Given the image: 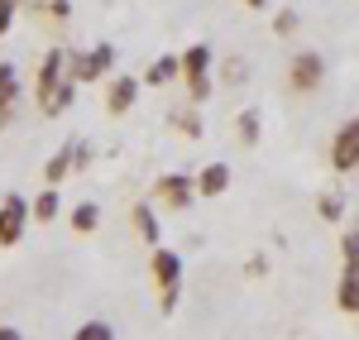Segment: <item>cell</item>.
Wrapping results in <instances>:
<instances>
[{"mask_svg":"<svg viewBox=\"0 0 359 340\" xmlns=\"http://www.w3.org/2000/svg\"><path fill=\"white\" fill-rule=\"evenodd\" d=\"M297 25H302V15H297V10H278V15H273V34H278V39L297 34Z\"/></svg>","mask_w":359,"mask_h":340,"instance_id":"obj_20","label":"cell"},{"mask_svg":"<svg viewBox=\"0 0 359 340\" xmlns=\"http://www.w3.org/2000/svg\"><path fill=\"white\" fill-rule=\"evenodd\" d=\"M154 192H158V201H168L172 211H187V206H196V177H187V172H163V177L154 182Z\"/></svg>","mask_w":359,"mask_h":340,"instance_id":"obj_6","label":"cell"},{"mask_svg":"<svg viewBox=\"0 0 359 340\" xmlns=\"http://www.w3.org/2000/svg\"><path fill=\"white\" fill-rule=\"evenodd\" d=\"M115 67V43H96L91 53H77V57H67V77H77V82H101L106 72Z\"/></svg>","mask_w":359,"mask_h":340,"instance_id":"obj_4","label":"cell"},{"mask_svg":"<svg viewBox=\"0 0 359 340\" xmlns=\"http://www.w3.org/2000/svg\"><path fill=\"white\" fill-rule=\"evenodd\" d=\"M321 82H326V57L311 53V48L292 53V62H287V91L292 96H311Z\"/></svg>","mask_w":359,"mask_h":340,"instance_id":"obj_2","label":"cell"},{"mask_svg":"<svg viewBox=\"0 0 359 340\" xmlns=\"http://www.w3.org/2000/svg\"><path fill=\"white\" fill-rule=\"evenodd\" d=\"M340 254H345V259H359V226L340 235Z\"/></svg>","mask_w":359,"mask_h":340,"instance_id":"obj_24","label":"cell"},{"mask_svg":"<svg viewBox=\"0 0 359 340\" xmlns=\"http://www.w3.org/2000/svg\"><path fill=\"white\" fill-rule=\"evenodd\" d=\"M221 192H230V168L225 163H206V168L196 172V197H221Z\"/></svg>","mask_w":359,"mask_h":340,"instance_id":"obj_11","label":"cell"},{"mask_svg":"<svg viewBox=\"0 0 359 340\" xmlns=\"http://www.w3.org/2000/svg\"><path fill=\"white\" fill-rule=\"evenodd\" d=\"M130 221H135V230H139L144 245H158V240H163V235H158V216H154L149 201H135V206H130Z\"/></svg>","mask_w":359,"mask_h":340,"instance_id":"obj_13","label":"cell"},{"mask_svg":"<svg viewBox=\"0 0 359 340\" xmlns=\"http://www.w3.org/2000/svg\"><path fill=\"white\" fill-rule=\"evenodd\" d=\"M331 168L335 172H355L359 168V120H345L331 140Z\"/></svg>","mask_w":359,"mask_h":340,"instance_id":"obj_5","label":"cell"},{"mask_svg":"<svg viewBox=\"0 0 359 340\" xmlns=\"http://www.w3.org/2000/svg\"><path fill=\"white\" fill-rule=\"evenodd\" d=\"M172 77H182V57L163 53V57H154V62H149V72H144V86H163V82H172Z\"/></svg>","mask_w":359,"mask_h":340,"instance_id":"obj_14","label":"cell"},{"mask_svg":"<svg viewBox=\"0 0 359 340\" xmlns=\"http://www.w3.org/2000/svg\"><path fill=\"white\" fill-rule=\"evenodd\" d=\"M48 5H53V15H57V20H67V15H72V5H67V0H48Z\"/></svg>","mask_w":359,"mask_h":340,"instance_id":"obj_29","label":"cell"},{"mask_svg":"<svg viewBox=\"0 0 359 340\" xmlns=\"http://www.w3.org/2000/svg\"><path fill=\"white\" fill-rule=\"evenodd\" d=\"M335 307L345 316H359V259H345V273L335 283Z\"/></svg>","mask_w":359,"mask_h":340,"instance_id":"obj_9","label":"cell"},{"mask_svg":"<svg viewBox=\"0 0 359 340\" xmlns=\"http://www.w3.org/2000/svg\"><path fill=\"white\" fill-rule=\"evenodd\" d=\"M67 77V48H48L43 53V62H39V82H34V91H39V106L53 96V86Z\"/></svg>","mask_w":359,"mask_h":340,"instance_id":"obj_7","label":"cell"},{"mask_svg":"<svg viewBox=\"0 0 359 340\" xmlns=\"http://www.w3.org/2000/svg\"><path fill=\"white\" fill-rule=\"evenodd\" d=\"M316 211H321V221H340V216H345V197H321Z\"/></svg>","mask_w":359,"mask_h":340,"instance_id":"obj_21","label":"cell"},{"mask_svg":"<svg viewBox=\"0 0 359 340\" xmlns=\"http://www.w3.org/2000/svg\"><path fill=\"white\" fill-rule=\"evenodd\" d=\"M177 130H182L187 140H201V120H196L192 111H182V115H177Z\"/></svg>","mask_w":359,"mask_h":340,"instance_id":"obj_23","label":"cell"},{"mask_svg":"<svg viewBox=\"0 0 359 340\" xmlns=\"http://www.w3.org/2000/svg\"><path fill=\"white\" fill-rule=\"evenodd\" d=\"M29 221H34V206H29V197L10 192V197L0 201V245H5V250H10V245H20Z\"/></svg>","mask_w":359,"mask_h":340,"instance_id":"obj_3","label":"cell"},{"mask_svg":"<svg viewBox=\"0 0 359 340\" xmlns=\"http://www.w3.org/2000/svg\"><path fill=\"white\" fill-rule=\"evenodd\" d=\"M115 331L106 326V321H86V326H77V340H111Z\"/></svg>","mask_w":359,"mask_h":340,"instance_id":"obj_22","label":"cell"},{"mask_svg":"<svg viewBox=\"0 0 359 340\" xmlns=\"http://www.w3.org/2000/svg\"><path fill=\"white\" fill-rule=\"evenodd\" d=\"M67 149H72V168H86V163H91V149H86L82 140H77V144H67Z\"/></svg>","mask_w":359,"mask_h":340,"instance_id":"obj_27","label":"cell"},{"mask_svg":"<svg viewBox=\"0 0 359 340\" xmlns=\"http://www.w3.org/2000/svg\"><path fill=\"white\" fill-rule=\"evenodd\" d=\"M158 307H163V316L177 312V287H158Z\"/></svg>","mask_w":359,"mask_h":340,"instance_id":"obj_26","label":"cell"},{"mask_svg":"<svg viewBox=\"0 0 359 340\" xmlns=\"http://www.w3.org/2000/svg\"><path fill=\"white\" fill-rule=\"evenodd\" d=\"M225 77H230V82H240V77H249V67H245V62H240V57H235V62L225 67Z\"/></svg>","mask_w":359,"mask_h":340,"instance_id":"obj_28","label":"cell"},{"mask_svg":"<svg viewBox=\"0 0 359 340\" xmlns=\"http://www.w3.org/2000/svg\"><path fill=\"white\" fill-rule=\"evenodd\" d=\"M139 86H144V82H135V77H115L111 91H106V111H111V115H125L139 101Z\"/></svg>","mask_w":359,"mask_h":340,"instance_id":"obj_12","label":"cell"},{"mask_svg":"<svg viewBox=\"0 0 359 340\" xmlns=\"http://www.w3.org/2000/svg\"><path fill=\"white\" fill-rule=\"evenodd\" d=\"M67 172H72V149H62V154H53V158L43 163V182H53V187H57Z\"/></svg>","mask_w":359,"mask_h":340,"instance_id":"obj_18","label":"cell"},{"mask_svg":"<svg viewBox=\"0 0 359 340\" xmlns=\"http://www.w3.org/2000/svg\"><path fill=\"white\" fill-rule=\"evenodd\" d=\"M96 226H101V206H96V201H77V211H72V230H77V235H91Z\"/></svg>","mask_w":359,"mask_h":340,"instance_id":"obj_17","label":"cell"},{"mask_svg":"<svg viewBox=\"0 0 359 340\" xmlns=\"http://www.w3.org/2000/svg\"><path fill=\"white\" fill-rule=\"evenodd\" d=\"M15 29V0H0V39Z\"/></svg>","mask_w":359,"mask_h":340,"instance_id":"obj_25","label":"cell"},{"mask_svg":"<svg viewBox=\"0 0 359 340\" xmlns=\"http://www.w3.org/2000/svg\"><path fill=\"white\" fill-rule=\"evenodd\" d=\"M245 5H249V10H264V5H269V0H245Z\"/></svg>","mask_w":359,"mask_h":340,"instance_id":"obj_31","label":"cell"},{"mask_svg":"<svg viewBox=\"0 0 359 340\" xmlns=\"http://www.w3.org/2000/svg\"><path fill=\"white\" fill-rule=\"evenodd\" d=\"M235 135H240V144H245V149H254V144H259V135H264V130H259V111H245V115H240V120H235Z\"/></svg>","mask_w":359,"mask_h":340,"instance_id":"obj_19","label":"cell"},{"mask_svg":"<svg viewBox=\"0 0 359 340\" xmlns=\"http://www.w3.org/2000/svg\"><path fill=\"white\" fill-rule=\"evenodd\" d=\"M77 86H82L77 77H62V82L53 86V96H48V101H43L39 111H43V115H62L67 106H72V101H77Z\"/></svg>","mask_w":359,"mask_h":340,"instance_id":"obj_16","label":"cell"},{"mask_svg":"<svg viewBox=\"0 0 359 340\" xmlns=\"http://www.w3.org/2000/svg\"><path fill=\"white\" fill-rule=\"evenodd\" d=\"M15 106H20V72H15V62H0V130L10 125Z\"/></svg>","mask_w":359,"mask_h":340,"instance_id":"obj_10","label":"cell"},{"mask_svg":"<svg viewBox=\"0 0 359 340\" xmlns=\"http://www.w3.org/2000/svg\"><path fill=\"white\" fill-rule=\"evenodd\" d=\"M149 268H154V283H158V287H182V254H172V250H163V245H154Z\"/></svg>","mask_w":359,"mask_h":340,"instance_id":"obj_8","label":"cell"},{"mask_svg":"<svg viewBox=\"0 0 359 340\" xmlns=\"http://www.w3.org/2000/svg\"><path fill=\"white\" fill-rule=\"evenodd\" d=\"M182 82H187V101L201 106L211 96V43H192L182 53Z\"/></svg>","mask_w":359,"mask_h":340,"instance_id":"obj_1","label":"cell"},{"mask_svg":"<svg viewBox=\"0 0 359 340\" xmlns=\"http://www.w3.org/2000/svg\"><path fill=\"white\" fill-rule=\"evenodd\" d=\"M29 206H34V221H43V226H53L57 221V211H62V197H57V187L48 182L39 197H29Z\"/></svg>","mask_w":359,"mask_h":340,"instance_id":"obj_15","label":"cell"},{"mask_svg":"<svg viewBox=\"0 0 359 340\" xmlns=\"http://www.w3.org/2000/svg\"><path fill=\"white\" fill-rule=\"evenodd\" d=\"M0 340H20V326H0Z\"/></svg>","mask_w":359,"mask_h":340,"instance_id":"obj_30","label":"cell"}]
</instances>
